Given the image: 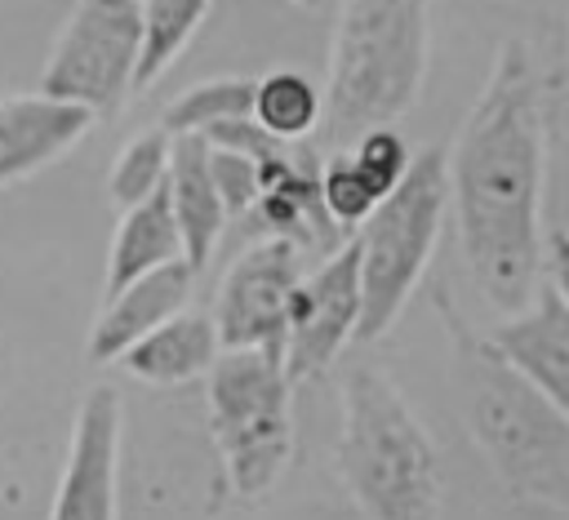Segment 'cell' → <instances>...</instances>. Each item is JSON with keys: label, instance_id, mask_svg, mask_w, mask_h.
Masks as SVG:
<instances>
[{"label": "cell", "instance_id": "15", "mask_svg": "<svg viewBox=\"0 0 569 520\" xmlns=\"http://www.w3.org/2000/svg\"><path fill=\"white\" fill-rule=\"evenodd\" d=\"M218 356H222L218 324L200 311H178L173 320H164L147 338H138L116 364L138 382L178 387V382H191V378L209 373Z\"/></svg>", "mask_w": 569, "mask_h": 520}, {"label": "cell", "instance_id": "25", "mask_svg": "<svg viewBox=\"0 0 569 520\" xmlns=\"http://www.w3.org/2000/svg\"><path fill=\"white\" fill-rule=\"evenodd\" d=\"M289 4H302V9H329V4H342V0H289Z\"/></svg>", "mask_w": 569, "mask_h": 520}, {"label": "cell", "instance_id": "9", "mask_svg": "<svg viewBox=\"0 0 569 520\" xmlns=\"http://www.w3.org/2000/svg\"><path fill=\"white\" fill-rule=\"evenodd\" d=\"M365 289H360V244L342 240L311 276L298 280L289 307V347L284 364L289 378H320L338 351L360 333Z\"/></svg>", "mask_w": 569, "mask_h": 520}, {"label": "cell", "instance_id": "20", "mask_svg": "<svg viewBox=\"0 0 569 520\" xmlns=\"http://www.w3.org/2000/svg\"><path fill=\"white\" fill-rule=\"evenodd\" d=\"M169 169H173V133L160 124V129H147V133L129 138V147L111 164L107 191L120 209H133L169 182Z\"/></svg>", "mask_w": 569, "mask_h": 520}, {"label": "cell", "instance_id": "19", "mask_svg": "<svg viewBox=\"0 0 569 520\" xmlns=\"http://www.w3.org/2000/svg\"><path fill=\"white\" fill-rule=\"evenodd\" d=\"M253 93H258V80H249V76H218V80L191 84L182 98H173L160 124L173 138L178 133H209L218 120L253 116Z\"/></svg>", "mask_w": 569, "mask_h": 520}, {"label": "cell", "instance_id": "5", "mask_svg": "<svg viewBox=\"0 0 569 520\" xmlns=\"http://www.w3.org/2000/svg\"><path fill=\"white\" fill-rule=\"evenodd\" d=\"M209 378V431L222 453V480L236 502L262 498L293 453V378L284 356L222 347Z\"/></svg>", "mask_w": 569, "mask_h": 520}, {"label": "cell", "instance_id": "17", "mask_svg": "<svg viewBox=\"0 0 569 520\" xmlns=\"http://www.w3.org/2000/svg\"><path fill=\"white\" fill-rule=\"evenodd\" d=\"M213 0H142V62H138V93L151 89L178 53L191 44L200 22L209 18Z\"/></svg>", "mask_w": 569, "mask_h": 520}, {"label": "cell", "instance_id": "6", "mask_svg": "<svg viewBox=\"0 0 569 520\" xmlns=\"http://www.w3.org/2000/svg\"><path fill=\"white\" fill-rule=\"evenodd\" d=\"M449 204V160L440 147L413 156L400 187L360 222V289L365 316L356 342H378L422 284V271L436 253L440 222Z\"/></svg>", "mask_w": 569, "mask_h": 520}, {"label": "cell", "instance_id": "3", "mask_svg": "<svg viewBox=\"0 0 569 520\" xmlns=\"http://www.w3.org/2000/svg\"><path fill=\"white\" fill-rule=\"evenodd\" d=\"M338 476L365 520H440V458L378 364H356L342 382Z\"/></svg>", "mask_w": 569, "mask_h": 520}, {"label": "cell", "instance_id": "23", "mask_svg": "<svg viewBox=\"0 0 569 520\" xmlns=\"http://www.w3.org/2000/svg\"><path fill=\"white\" fill-rule=\"evenodd\" d=\"M209 164H213V182L227 200V213H249L258 204V164L244 156V151H231V147H213L209 142Z\"/></svg>", "mask_w": 569, "mask_h": 520}, {"label": "cell", "instance_id": "8", "mask_svg": "<svg viewBox=\"0 0 569 520\" xmlns=\"http://www.w3.org/2000/svg\"><path fill=\"white\" fill-rule=\"evenodd\" d=\"M298 253L302 249L293 240L267 236L231 262V271L222 276L218 302H213V324H218L222 347H258V351L284 356L289 307L302 280Z\"/></svg>", "mask_w": 569, "mask_h": 520}, {"label": "cell", "instance_id": "22", "mask_svg": "<svg viewBox=\"0 0 569 520\" xmlns=\"http://www.w3.org/2000/svg\"><path fill=\"white\" fill-rule=\"evenodd\" d=\"M347 151H351V160L360 164V173H365L382 196H391V191L400 187V178L409 173V164H413V151H409V142L396 133V124H378V129L360 133Z\"/></svg>", "mask_w": 569, "mask_h": 520}, {"label": "cell", "instance_id": "14", "mask_svg": "<svg viewBox=\"0 0 569 520\" xmlns=\"http://www.w3.org/2000/svg\"><path fill=\"white\" fill-rule=\"evenodd\" d=\"M169 196H173V213L182 227V244H187V262L196 271H204V262L213 258V244L222 240L227 227V200L213 182V164H209V138L204 133H178L173 138V169H169Z\"/></svg>", "mask_w": 569, "mask_h": 520}, {"label": "cell", "instance_id": "18", "mask_svg": "<svg viewBox=\"0 0 569 520\" xmlns=\"http://www.w3.org/2000/svg\"><path fill=\"white\" fill-rule=\"evenodd\" d=\"M253 120L284 142H302L325 120V93L302 71H289V67L267 71L253 93Z\"/></svg>", "mask_w": 569, "mask_h": 520}, {"label": "cell", "instance_id": "16", "mask_svg": "<svg viewBox=\"0 0 569 520\" xmlns=\"http://www.w3.org/2000/svg\"><path fill=\"white\" fill-rule=\"evenodd\" d=\"M178 258H187V244H182V227H178L173 196H169V182H164L156 196H147L142 204L120 213L111 258H107V298L120 293L129 280H138L147 271H160Z\"/></svg>", "mask_w": 569, "mask_h": 520}, {"label": "cell", "instance_id": "2", "mask_svg": "<svg viewBox=\"0 0 569 520\" xmlns=\"http://www.w3.org/2000/svg\"><path fill=\"white\" fill-rule=\"evenodd\" d=\"M449 333L462 418L498 484L516 502L569 511V413L453 311Z\"/></svg>", "mask_w": 569, "mask_h": 520}, {"label": "cell", "instance_id": "7", "mask_svg": "<svg viewBox=\"0 0 569 520\" xmlns=\"http://www.w3.org/2000/svg\"><path fill=\"white\" fill-rule=\"evenodd\" d=\"M142 0H76L40 76V89L116 116L138 93Z\"/></svg>", "mask_w": 569, "mask_h": 520}, {"label": "cell", "instance_id": "4", "mask_svg": "<svg viewBox=\"0 0 569 520\" xmlns=\"http://www.w3.org/2000/svg\"><path fill=\"white\" fill-rule=\"evenodd\" d=\"M427 0H342L325 84L333 147H351L360 133L413 111L427 80Z\"/></svg>", "mask_w": 569, "mask_h": 520}, {"label": "cell", "instance_id": "1", "mask_svg": "<svg viewBox=\"0 0 569 520\" xmlns=\"http://www.w3.org/2000/svg\"><path fill=\"white\" fill-rule=\"evenodd\" d=\"M547 124L538 62L525 40L507 36L449 151V200L458 244L480 298L520 316L538 298L547 262L542 240Z\"/></svg>", "mask_w": 569, "mask_h": 520}, {"label": "cell", "instance_id": "12", "mask_svg": "<svg viewBox=\"0 0 569 520\" xmlns=\"http://www.w3.org/2000/svg\"><path fill=\"white\" fill-rule=\"evenodd\" d=\"M196 267L187 258L160 267V271H147L138 280H129L120 293L107 298L102 316L93 320V333H89V360L93 364H107V360H120L138 338H147L156 324L173 320L178 311H187V298H191V284H196Z\"/></svg>", "mask_w": 569, "mask_h": 520}, {"label": "cell", "instance_id": "10", "mask_svg": "<svg viewBox=\"0 0 569 520\" xmlns=\"http://www.w3.org/2000/svg\"><path fill=\"white\" fill-rule=\"evenodd\" d=\"M116 471H120V396L111 387H93L76 413V431L49 520H116Z\"/></svg>", "mask_w": 569, "mask_h": 520}, {"label": "cell", "instance_id": "11", "mask_svg": "<svg viewBox=\"0 0 569 520\" xmlns=\"http://www.w3.org/2000/svg\"><path fill=\"white\" fill-rule=\"evenodd\" d=\"M93 120L98 111H89L84 102H67L44 89L0 98V187L22 182L67 156L93 129Z\"/></svg>", "mask_w": 569, "mask_h": 520}, {"label": "cell", "instance_id": "21", "mask_svg": "<svg viewBox=\"0 0 569 520\" xmlns=\"http://www.w3.org/2000/svg\"><path fill=\"white\" fill-rule=\"evenodd\" d=\"M320 200H325L329 218H333L342 231H360V222H365L387 196L360 173V164L351 160V151L338 147V151L320 164Z\"/></svg>", "mask_w": 569, "mask_h": 520}, {"label": "cell", "instance_id": "13", "mask_svg": "<svg viewBox=\"0 0 569 520\" xmlns=\"http://www.w3.org/2000/svg\"><path fill=\"white\" fill-rule=\"evenodd\" d=\"M489 338L569 413V307L551 284L538 289V298L520 316H507Z\"/></svg>", "mask_w": 569, "mask_h": 520}, {"label": "cell", "instance_id": "24", "mask_svg": "<svg viewBox=\"0 0 569 520\" xmlns=\"http://www.w3.org/2000/svg\"><path fill=\"white\" fill-rule=\"evenodd\" d=\"M547 284L569 307V231H551L547 240Z\"/></svg>", "mask_w": 569, "mask_h": 520}]
</instances>
